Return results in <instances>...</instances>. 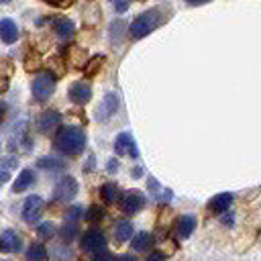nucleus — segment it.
<instances>
[{"mask_svg": "<svg viewBox=\"0 0 261 261\" xmlns=\"http://www.w3.org/2000/svg\"><path fill=\"white\" fill-rule=\"evenodd\" d=\"M114 237L118 239V241H126V239H130L133 237V222L130 220H118L116 224H114Z\"/></svg>", "mask_w": 261, "mask_h": 261, "instance_id": "nucleus-20", "label": "nucleus"}, {"mask_svg": "<svg viewBox=\"0 0 261 261\" xmlns=\"http://www.w3.org/2000/svg\"><path fill=\"white\" fill-rule=\"evenodd\" d=\"M196 228V218L186 214V216H179L177 220V226H175V237L177 239H188Z\"/></svg>", "mask_w": 261, "mask_h": 261, "instance_id": "nucleus-15", "label": "nucleus"}, {"mask_svg": "<svg viewBox=\"0 0 261 261\" xmlns=\"http://www.w3.org/2000/svg\"><path fill=\"white\" fill-rule=\"evenodd\" d=\"M232 200H234V198H232V194L222 192V194H218V196H214V198L210 200L208 208H210L212 212H224V210H228V208H230Z\"/></svg>", "mask_w": 261, "mask_h": 261, "instance_id": "nucleus-17", "label": "nucleus"}, {"mask_svg": "<svg viewBox=\"0 0 261 261\" xmlns=\"http://www.w3.org/2000/svg\"><path fill=\"white\" fill-rule=\"evenodd\" d=\"M118 261H139L135 255H130V253H124V255H120L118 257Z\"/></svg>", "mask_w": 261, "mask_h": 261, "instance_id": "nucleus-34", "label": "nucleus"}, {"mask_svg": "<svg viewBox=\"0 0 261 261\" xmlns=\"http://www.w3.org/2000/svg\"><path fill=\"white\" fill-rule=\"evenodd\" d=\"M100 63H102V55H96V57L92 59V63H88V67H86V73H88V75H94V71L100 67Z\"/></svg>", "mask_w": 261, "mask_h": 261, "instance_id": "nucleus-27", "label": "nucleus"}, {"mask_svg": "<svg viewBox=\"0 0 261 261\" xmlns=\"http://www.w3.org/2000/svg\"><path fill=\"white\" fill-rule=\"evenodd\" d=\"M0 39L8 45L16 43L18 39V29H16V22L12 18H0Z\"/></svg>", "mask_w": 261, "mask_h": 261, "instance_id": "nucleus-13", "label": "nucleus"}, {"mask_svg": "<svg viewBox=\"0 0 261 261\" xmlns=\"http://www.w3.org/2000/svg\"><path fill=\"white\" fill-rule=\"evenodd\" d=\"M43 210H45V202H43V198L37 196V194H31V196L24 200V204H22V212H20V214H22V220H24V222L33 224V222H37V220L41 218Z\"/></svg>", "mask_w": 261, "mask_h": 261, "instance_id": "nucleus-5", "label": "nucleus"}, {"mask_svg": "<svg viewBox=\"0 0 261 261\" xmlns=\"http://www.w3.org/2000/svg\"><path fill=\"white\" fill-rule=\"evenodd\" d=\"M159 24H161V10L151 8V10L141 12V14L130 22L128 33H130L133 39H143V37H147L151 31H155Z\"/></svg>", "mask_w": 261, "mask_h": 261, "instance_id": "nucleus-2", "label": "nucleus"}, {"mask_svg": "<svg viewBox=\"0 0 261 261\" xmlns=\"http://www.w3.org/2000/svg\"><path fill=\"white\" fill-rule=\"evenodd\" d=\"M114 6H116V10L118 12H124L126 10V6H128V0H110Z\"/></svg>", "mask_w": 261, "mask_h": 261, "instance_id": "nucleus-31", "label": "nucleus"}, {"mask_svg": "<svg viewBox=\"0 0 261 261\" xmlns=\"http://www.w3.org/2000/svg\"><path fill=\"white\" fill-rule=\"evenodd\" d=\"M122 31H124V22H122V20H116V22H112V24H110V37H112L116 43H118V39H120V33H122ZM114 41H112V43H114Z\"/></svg>", "mask_w": 261, "mask_h": 261, "instance_id": "nucleus-25", "label": "nucleus"}, {"mask_svg": "<svg viewBox=\"0 0 261 261\" xmlns=\"http://www.w3.org/2000/svg\"><path fill=\"white\" fill-rule=\"evenodd\" d=\"M151 247H153V234H149V232H137L130 239V249L137 253H145Z\"/></svg>", "mask_w": 261, "mask_h": 261, "instance_id": "nucleus-16", "label": "nucleus"}, {"mask_svg": "<svg viewBox=\"0 0 261 261\" xmlns=\"http://www.w3.org/2000/svg\"><path fill=\"white\" fill-rule=\"evenodd\" d=\"M53 31H55V35L59 37V39H63V41H69L73 35H75V24L69 20V18H55L53 20Z\"/></svg>", "mask_w": 261, "mask_h": 261, "instance_id": "nucleus-12", "label": "nucleus"}, {"mask_svg": "<svg viewBox=\"0 0 261 261\" xmlns=\"http://www.w3.org/2000/svg\"><path fill=\"white\" fill-rule=\"evenodd\" d=\"M35 184V171L33 169H22L20 173H18V177L14 179V184H12V192L14 194H20V192H24L27 188H31Z\"/></svg>", "mask_w": 261, "mask_h": 261, "instance_id": "nucleus-14", "label": "nucleus"}, {"mask_svg": "<svg viewBox=\"0 0 261 261\" xmlns=\"http://www.w3.org/2000/svg\"><path fill=\"white\" fill-rule=\"evenodd\" d=\"M53 145H55V149L59 153L69 155V157H75L86 147V133L82 128H77V126H63L55 135Z\"/></svg>", "mask_w": 261, "mask_h": 261, "instance_id": "nucleus-1", "label": "nucleus"}, {"mask_svg": "<svg viewBox=\"0 0 261 261\" xmlns=\"http://www.w3.org/2000/svg\"><path fill=\"white\" fill-rule=\"evenodd\" d=\"M145 261H165V255H163L161 251H151Z\"/></svg>", "mask_w": 261, "mask_h": 261, "instance_id": "nucleus-29", "label": "nucleus"}, {"mask_svg": "<svg viewBox=\"0 0 261 261\" xmlns=\"http://www.w3.org/2000/svg\"><path fill=\"white\" fill-rule=\"evenodd\" d=\"M8 88V75L6 73H0V92H4Z\"/></svg>", "mask_w": 261, "mask_h": 261, "instance_id": "nucleus-32", "label": "nucleus"}, {"mask_svg": "<svg viewBox=\"0 0 261 261\" xmlns=\"http://www.w3.org/2000/svg\"><path fill=\"white\" fill-rule=\"evenodd\" d=\"M92 261H116V259H114V255H110V253H106V251H100V253L94 255Z\"/></svg>", "mask_w": 261, "mask_h": 261, "instance_id": "nucleus-28", "label": "nucleus"}, {"mask_svg": "<svg viewBox=\"0 0 261 261\" xmlns=\"http://www.w3.org/2000/svg\"><path fill=\"white\" fill-rule=\"evenodd\" d=\"M100 198L104 204H116L120 200V188L116 184H104L100 188Z\"/></svg>", "mask_w": 261, "mask_h": 261, "instance_id": "nucleus-18", "label": "nucleus"}, {"mask_svg": "<svg viewBox=\"0 0 261 261\" xmlns=\"http://www.w3.org/2000/svg\"><path fill=\"white\" fill-rule=\"evenodd\" d=\"M27 259H29V261H45V259H47V249H45V245L33 243V245L27 249Z\"/></svg>", "mask_w": 261, "mask_h": 261, "instance_id": "nucleus-21", "label": "nucleus"}, {"mask_svg": "<svg viewBox=\"0 0 261 261\" xmlns=\"http://www.w3.org/2000/svg\"><path fill=\"white\" fill-rule=\"evenodd\" d=\"M37 167L43 169V171H57V169H63L65 167V161H61L57 157H41L37 161Z\"/></svg>", "mask_w": 261, "mask_h": 261, "instance_id": "nucleus-19", "label": "nucleus"}, {"mask_svg": "<svg viewBox=\"0 0 261 261\" xmlns=\"http://www.w3.org/2000/svg\"><path fill=\"white\" fill-rule=\"evenodd\" d=\"M143 204H145V198L139 192H128L120 198V210L124 214H137L143 208Z\"/></svg>", "mask_w": 261, "mask_h": 261, "instance_id": "nucleus-10", "label": "nucleus"}, {"mask_svg": "<svg viewBox=\"0 0 261 261\" xmlns=\"http://www.w3.org/2000/svg\"><path fill=\"white\" fill-rule=\"evenodd\" d=\"M116 167H118V163H116L114 159H110V161H108V171H114Z\"/></svg>", "mask_w": 261, "mask_h": 261, "instance_id": "nucleus-35", "label": "nucleus"}, {"mask_svg": "<svg viewBox=\"0 0 261 261\" xmlns=\"http://www.w3.org/2000/svg\"><path fill=\"white\" fill-rule=\"evenodd\" d=\"M37 234L43 237V239H51V237L55 234V226H53L51 222H43V224L37 228Z\"/></svg>", "mask_w": 261, "mask_h": 261, "instance_id": "nucleus-24", "label": "nucleus"}, {"mask_svg": "<svg viewBox=\"0 0 261 261\" xmlns=\"http://www.w3.org/2000/svg\"><path fill=\"white\" fill-rule=\"evenodd\" d=\"M80 247H82L84 253L96 255V253H100V251L106 249V237H104V232H102L100 228H90V230H86V232L82 234Z\"/></svg>", "mask_w": 261, "mask_h": 261, "instance_id": "nucleus-4", "label": "nucleus"}, {"mask_svg": "<svg viewBox=\"0 0 261 261\" xmlns=\"http://www.w3.org/2000/svg\"><path fill=\"white\" fill-rule=\"evenodd\" d=\"M75 194H77V181L71 175L61 177L53 188V198L59 202H69V200H73Z\"/></svg>", "mask_w": 261, "mask_h": 261, "instance_id": "nucleus-6", "label": "nucleus"}, {"mask_svg": "<svg viewBox=\"0 0 261 261\" xmlns=\"http://www.w3.org/2000/svg\"><path fill=\"white\" fill-rule=\"evenodd\" d=\"M59 120H61V114L57 110H45L37 118V128H39V133H45L47 135V133H51L59 124Z\"/></svg>", "mask_w": 261, "mask_h": 261, "instance_id": "nucleus-11", "label": "nucleus"}, {"mask_svg": "<svg viewBox=\"0 0 261 261\" xmlns=\"http://www.w3.org/2000/svg\"><path fill=\"white\" fill-rule=\"evenodd\" d=\"M8 2H10V0H0V4H8Z\"/></svg>", "mask_w": 261, "mask_h": 261, "instance_id": "nucleus-38", "label": "nucleus"}, {"mask_svg": "<svg viewBox=\"0 0 261 261\" xmlns=\"http://www.w3.org/2000/svg\"><path fill=\"white\" fill-rule=\"evenodd\" d=\"M102 216H104V210L98 208V206H92V208L86 212V220H90V222H98Z\"/></svg>", "mask_w": 261, "mask_h": 261, "instance_id": "nucleus-26", "label": "nucleus"}, {"mask_svg": "<svg viewBox=\"0 0 261 261\" xmlns=\"http://www.w3.org/2000/svg\"><path fill=\"white\" fill-rule=\"evenodd\" d=\"M114 153L122 155V157H133V159L139 157V149H137V143H135L130 133L116 135V139H114Z\"/></svg>", "mask_w": 261, "mask_h": 261, "instance_id": "nucleus-7", "label": "nucleus"}, {"mask_svg": "<svg viewBox=\"0 0 261 261\" xmlns=\"http://www.w3.org/2000/svg\"><path fill=\"white\" fill-rule=\"evenodd\" d=\"M0 261H6V259H0Z\"/></svg>", "mask_w": 261, "mask_h": 261, "instance_id": "nucleus-39", "label": "nucleus"}, {"mask_svg": "<svg viewBox=\"0 0 261 261\" xmlns=\"http://www.w3.org/2000/svg\"><path fill=\"white\" fill-rule=\"evenodd\" d=\"M188 4H192V6H196V4H206V2H210V0H186Z\"/></svg>", "mask_w": 261, "mask_h": 261, "instance_id": "nucleus-36", "label": "nucleus"}, {"mask_svg": "<svg viewBox=\"0 0 261 261\" xmlns=\"http://www.w3.org/2000/svg\"><path fill=\"white\" fill-rule=\"evenodd\" d=\"M22 249V241L16 230L6 228L0 232V251L2 253H18Z\"/></svg>", "mask_w": 261, "mask_h": 261, "instance_id": "nucleus-8", "label": "nucleus"}, {"mask_svg": "<svg viewBox=\"0 0 261 261\" xmlns=\"http://www.w3.org/2000/svg\"><path fill=\"white\" fill-rule=\"evenodd\" d=\"M4 114H6V104H4V102H0V120L4 118Z\"/></svg>", "mask_w": 261, "mask_h": 261, "instance_id": "nucleus-37", "label": "nucleus"}, {"mask_svg": "<svg viewBox=\"0 0 261 261\" xmlns=\"http://www.w3.org/2000/svg\"><path fill=\"white\" fill-rule=\"evenodd\" d=\"M47 4H51V6H67L71 0H45Z\"/></svg>", "mask_w": 261, "mask_h": 261, "instance_id": "nucleus-33", "label": "nucleus"}, {"mask_svg": "<svg viewBox=\"0 0 261 261\" xmlns=\"http://www.w3.org/2000/svg\"><path fill=\"white\" fill-rule=\"evenodd\" d=\"M59 234H61L63 241H71V239L77 234V222H75V220H65V224L61 226Z\"/></svg>", "mask_w": 261, "mask_h": 261, "instance_id": "nucleus-23", "label": "nucleus"}, {"mask_svg": "<svg viewBox=\"0 0 261 261\" xmlns=\"http://www.w3.org/2000/svg\"><path fill=\"white\" fill-rule=\"evenodd\" d=\"M55 75L51 73V71H41L35 80H33V84H31V92H33V98L35 100H39V102H45V100H49L51 96H53V92H55Z\"/></svg>", "mask_w": 261, "mask_h": 261, "instance_id": "nucleus-3", "label": "nucleus"}, {"mask_svg": "<svg viewBox=\"0 0 261 261\" xmlns=\"http://www.w3.org/2000/svg\"><path fill=\"white\" fill-rule=\"evenodd\" d=\"M8 177H10V169L4 167V165H0V186H4L8 181Z\"/></svg>", "mask_w": 261, "mask_h": 261, "instance_id": "nucleus-30", "label": "nucleus"}, {"mask_svg": "<svg viewBox=\"0 0 261 261\" xmlns=\"http://www.w3.org/2000/svg\"><path fill=\"white\" fill-rule=\"evenodd\" d=\"M67 96H69V100L73 104H86L92 98V88L86 82H73L69 86V90H67Z\"/></svg>", "mask_w": 261, "mask_h": 261, "instance_id": "nucleus-9", "label": "nucleus"}, {"mask_svg": "<svg viewBox=\"0 0 261 261\" xmlns=\"http://www.w3.org/2000/svg\"><path fill=\"white\" fill-rule=\"evenodd\" d=\"M116 106H118V98H116L114 94H106V96H104V100H102L100 116H102V118H104V116H110V114L116 110Z\"/></svg>", "mask_w": 261, "mask_h": 261, "instance_id": "nucleus-22", "label": "nucleus"}]
</instances>
